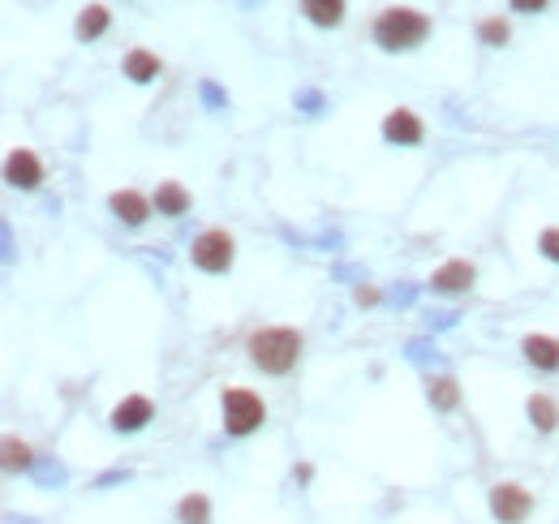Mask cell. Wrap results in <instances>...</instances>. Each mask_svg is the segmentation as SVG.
Segmentation results:
<instances>
[{
  "instance_id": "obj_7",
  "label": "cell",
  "mask_w": 559,
  "mask_h": 524,
  "mask_svg": "<svg viewBox=\"0 0 559 524\" xmlns=\"http://www.w3.org/2000/svg\"><path fill=\"white\" fill-rule=\"evenodd\" d=\"M473 280H478V271H473V262L465 258H452V262H443V267L430 275V288L443 297H456V293H469Z\"/></svg>"
},
{
  "instance_id": "obj_15",
  "label": "cell",
  "mask_w": 559,
  "mask_h": 524,
  "mask_svg": "<svg viewBox=\"0 0 559 524\" xmlns=\"http://www.w3.org/2000/svg\"><path fill=\"white\" fill-rule=\"evenodd\" d=\"M112 26V13L104 9V5H86L82 13H78V22H74V35L82 39V43H95L99 35H104Z\"/></svg>"
},
{
  "instance_id": "obj_10",
  "label": "cell",
  "mask_w": 559,
  "mask_h": 524,
  "mask_svg": "<svg viewBox=\"0 0 559 524\" xmlns=\"http://www.w3.org/2000/svg\"><path fill=\"white\" fill-rule=\"evenodd\" d=\"M151 207H155V202H147V198L138 194V189H117V194L108 198V211L117 215L121 224H129V228L147 224V215H151Z\"/></svg>"
},
{
  "instance_id": "obj_5",
  "label": "cell",
  "mask_w": 559,
  "mask_h": 524,
  "mask_svg": "<svg viewBox=\"0 0 559 524\" xmlns=\"http://www.w3.org/2000/svg\"><path fill=\"white\" fill-rule=\"evenodd\" d=\"M529 512H534V494L516 482H499L491 486V516L499 524H525Z\"/></svg>"
},
{
  "instance_id": "obj_21",
  "label": "cell",
  "mask_w": 559,
  "mask_h": 524,
  "mask_svg": "<svg viewBox=\"0 0 559 524\" xmlns=\"http://www.w3.org/2000/svg\"><path fill=\"white\" fill-rule=\"evenodd\" d=\"M538 254L547 258V262H559V228H547L538 237Z\"/></svg>"
},
{
  "instance_id": "obj_18",
  "label": "cell",
  "mask_w": 559,
  "mask_h": 524,
  "mask_svg": "<svg viewBox=\"0 0 559 524\" xmlns=\"http://www.w3.org/2000/svg\"><path fill=\"white\" fill-rule=\"evenodd\" d=\"M177 520L181 524H211V499L207 494H185L177 503Z\"/></svg>"
},
{
  "instance_id": "obj_8",
  "label": "cell",
  "mask_w": 559,
  "mask_h": 524,
  "mask_svg": "<svg viewBox=\"0 0 559 524\" xmlns=\"http://www.w3.org/2000/svg\"><path fill=\"white\" fill-rule=\"evenodd\" d=\"M5 181H9L13 189H39V181H43L39 155H35V151H26V147L9 151V159H5Z\"/></svg>"
},
{
  "instance_id": "obj_2",
  "label": "cell",
  "mask_w": 559,
  "mask_h": 524,
  "mask_svg": "<svg viewBox=\"0 0 559 524\" xmlns=\"http://www.w3.org/2000/svg\"><path fill=\"white\" fill-rule=\"evenodd\" d=\"M246 353L254 361V370L289 374L297 366V357H301V331H293V327H263V331H254L250 336Z\"/></svg>"
},
{
  "instance_id": "obj_13",
  "label": "cell",
  "mask_w": 559,
  "mask_h": 524,
  "mask_svg": "<svg viewBox=\"0 0 559 524\" xmlns=\"http://www.w3.org/2000/svg\"><path fill=\"white\" fill-rule=\"evenodd\" d=\"M301 13H306V22L319 26V31H336L344 22V0H301Z\"/></svg>"
},
{
  "instance_id": "obj_23",
  "label": "cell",
  "mask_w": 559,
  "mask_h": 524,
  "mask_svg": "<svg viewBox=\"0 0 559 524\" xmlns=\"http://www.w3.org/2000/svg\"><path fill=\"white\" fill-rule=\"evenodd\" d=\"M203 99H207L211 108H220V104H224V91H220L215 82H203Z\"/></svg>"
},
{
  "instance_id": "obj_11",
  "label": "cell",
  "mask_w": 559,
  "mask_h": 524,
  "mask_svg": "<svg viewBox=\"0 0 559 524\" xmlns=\"http://www.w3.org/2000/svg\"><path fill=\"white\" fill-rule=\"evenodd\" d=\"M521 353L529 366H538L542 374H559V340L555 336H525Z\"/></svg>"
},
{
  "instance_id": "obj_24",
  "label": "cell",
  "mask_w": 559,
  "mask_h": 524,
  "mask_svg": "<svg viewBox=\"0 0 559 524\" xmlns=\"http://www.w3.org/2000/svg\"><path fill=\"white\" fill-rule=\"evenodd\" d=\"M353 297H357V305H375L379 301V288H357Z\"/></svg>"
},
{
  "instance_id": "obj_19",
  "label": "cell",
  "mask_w": 559,
  "mask_h": 524,
  "mask_svg": "<svg viewBox=\"0 0 559 524\" xmlns=\"http://www.w3.org/2000/svg\"><path fill=\"white\" fill-rule=\"evenodd\" d=\"M478 39L486 43V48H504V43L512 39V26L504 18H482L478 22Z\"/></svg>"
},
{
  "instance_id": "obj_14",
  "label": "cell",
  "mask_w": 559,
  "mask_h": 524,
  "mask_svg": "<svg viewBox=\"0 0 559 524\" xmlns=\"http://www.w3.org/2000/svg\"><path fill=\"white\" fill-rule=\"evenodd\" d=\"M151 202H155V211L160 215H172V220H177V215L190 211V189L177 185V181H160V189H155Z\"/></svg>"
},
{
  "instance_id": "obj_20",
  "label": "cell",
  "mask_w": 559,
  "mask_h": 524,
  "mask_svg": "<svg viewBox=\"0 0 559 524\" xmlns=\"http://www.w3.org/2000/svg\"><path fill=\"white\" fill-rule=\"evenodd\" d=\"M5 469H31V447L18 439H5Z\"/></svg>"
},
{
  "instance_id": "obj_22",
  "label": "cell",
  "mask_w": 559,
  "mask_h": 524,
  "mask_svg": "<svg viewBox=\"0 0 559 524\" xmlns=\"http://www.w3.org/2000/svg\"><path fill=\"white\" fill-rule=\"evenodd\" d=\"M508 9H516V13H542V9H547V0H508Z\"/></svg>"
},
{
  "instance_id": "obj_3",
  "label": "cell",
  "mask_w": 559,
  "mask_h": 524,
  "mask_svg": "<svg viewBox=\"0 0 559 524\" xmlns=\"http://www.w3.org/2000/svg\"><path fill=\"white\" fill-rule=\"evenodd\" d=\"M220 417H224V430L233 434V439H246V434H254L267 421V404L258 400L250 387H228L220 396Z\"/></svg>"
},
{
  "instance_id": "obj_4",
  "label": "cell",
  "mask_w": 559,
  "mask_h": 524,
  "mask_svg": "<svg viewBox=\"0 0 559 524\" xmlns=\"http://www.w3.org/2000/svg\"><path fill=\"white\" fill-rule=\"evenodd\" d=\"M233 258H237V241L228 237L224 228H207L203 237H194V245H190V262L207 275H224L233 267Z\"/></svg>"
},
{
  "instance_id": "obj_17",
  "label": "cell",
  "mask_w": 559,
  "mask_h": 524,
  "mask_svg": "<svg viewBox=\"0 0 559 524\" xmlns=\"http://www.w3.org/2000/svg\"><path fill=\"white\" fill-rule=\"evenodd\" d=\"M426 396H430V404H435L439 413H452L456 404H461V387H456V378H430Z\"/></svg>"
},
{
  "instance_id": "obj_16",
  "label": "cell",
  "mask_w": 559,
  "mask_h": 524,
  "mask_svg": "<svg viewBox=\"0 0 559 524\" xmlns=\"http://www.w3.org/2000/svg\"><path fill=\"white\" fill-rule=\"evenodd\" d=\"M529 421H534V430H542V434H551L555 426H559V404L547 396V391H534V396H529Z\"/></svg>"
},
{
  "instance_id": "obj_1",
  "label": "cell",
  "mask_w": 559,
  "mask_h": 524,
  "mask_svg": "<svg viewBox=\"0 0 559 524\" xmlns=\"http://www.w3.org/2000/svg\"><path fill=\"white\" fill-rule=\"evenodd\" d=\"M430 35V18L413 5H387L375 18V43L383 52H413Z\"/></svg>"
},
{
  "instance_id": "obj_6",
  "label": "cell",
  "mask_w": 559,
  "mask_h": 524,
  "mask_svg": "<svg viewBox=\"0 0 559 524\" xmlns=\"http://www.w3.org/2000/svg\"><path fill=\"white\" fill-rule=\"evenodd\" d=\"M383 138L392 142V147H418V142L426 138V125H422L418 112L396 108V112L383 116Z\"/></svg>"
},
{
  "instance_id": "obj_9",
  "label": "cell",
  "mask_w": 559,
  "mask_h": 524,
  "mask_svg": "<svg viewBox=\"0 0 559 524\" xmlns=\"http://www.w3.org/2000/svg\"><path fill=\"white\" fill-rule=\"evenodd\" d=\"M155 417V404L147 396H125L117 409H112V430H121V434H134L142 430L147 421Z\"/></svg>"
},
{
  "instance_id": "obj_12",
  "label": "cell",
  "mask_w": 559,
  "mask_h": 524,
  "mask_svg": "<svg viewBox=\"0 0 559 524\" xmlns=\"http://www.w3.org/2000/svg\"><path fill=\"white\" fill-rule=\"evenodd\" d=\"M121 69H125V78H129V82L147 86V82L160 78V56H151L147 48H129V52H125V61H121Z\"/></svg>"
}]
</instances>
